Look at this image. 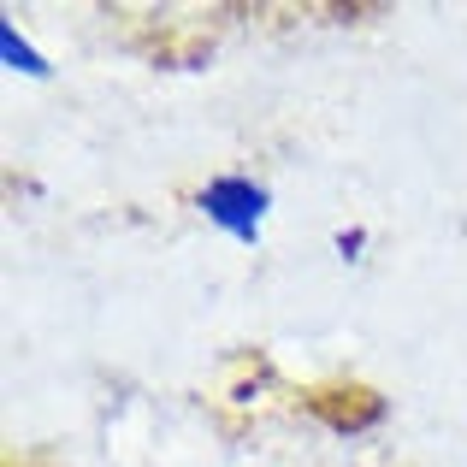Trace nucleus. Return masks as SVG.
I'll list each match as a JSON object with an SVG mask.
<instances>
[{
  "instance_id": "1",
  "label": "nucleus",
  "mask_w": 467,
  "mask_h": 467,
  "mask_svg": "<svg viewBox=\"0 0 467 467\" xmlns=\"http://www.w3.org/2000/svg\"><path fill=\"white\" fill-rule=\"evenodd\" d=\"M190 213L213 225L219 237H231L237 249H261L266 219H273V183L254 171H213L190 190Z\"/></svg>"
},
{
  "instance_id": "2",
  "label": "nucleus",
  "mask_w": 467,
  "mask_h": 467,
  "mask_svg": "<svg viewBox=\"0 0 467 467\" xmlns=\"http://www.w3.org/2000/svg\"><path fill=\"white\" fill-rule=\"evenodd\" d=\"M0 66L12 71V78H30V83H42V78H54V66H47V54L30 42V36L18 30V18H0Z\"/></svg>"
},
{
  "instance_id": "3",
  "label": "nucleus",
  "mask_w": 467,
  "mask_h": 467,
  "mask_svg": "<svg viewBox=\"0 0 467 467\" xmlns=\"http://www.w3.org/2000/svg\"><path fill=\"white\" fill-rule=\"evenodd\" d=\"M367 249H373V231H367V225H343V231H331V254H337L343 266L367 261Z\"/></svg>"
}]
</instances>
